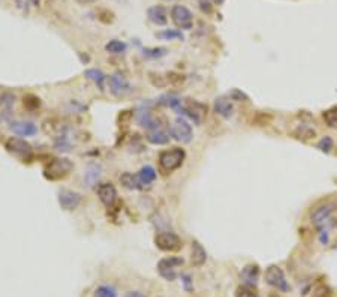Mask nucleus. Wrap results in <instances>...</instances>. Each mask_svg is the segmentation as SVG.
Listing matches in <instances>:
<instances>
[{
  "instance_id": "obj_3",
  "label": "nucleus",
  "mask_w": 337,
  "mask_h": 297,
  "mask_svg": "<svg viewBox=\"0 0 337 297\" xmlns=\"http://www.w3.org/2000/svg\"><path fill=\"white\" fill-rule=\"evenodd\" d=\"M171 20L175 24L177 29L190 30L193 26V15L190 9H187L183 5H174L171 9Z\"/></svg>"
},
{
  "instance_id": "obj_17",
  "label": "nucleus",
  "mask_w": 337,
  "mask_h": 297,
  "mask_svg": "<svg viewBox=\"0 0 337 297\" xmlns=\"http://www.w3.org/2000/svg\"><path fill=\"white\" fill-rule=\"evenodd\" d=\"M147 17H149V20H150L153 24H156V26H165V24L168 23V14H167V9H165L164 6H159V5L149 8V11H147Z\"/></svg>"
},
{
  "instance_id": "obj_1",
  "label": "nucleus",
  "mask_w": 337,
  "mask_h": 297,
  "mask_svg": "<svg viewBox=\"0 0 337 297\" xmlns=\"http://www.w3.org/2000/svg\"><path fill=\"white\" fill-rule=\"evenodd\" d=\"M186 158V152L180 147H172L169 150H164L159 155V170L164 174H171L178 170Z\"/></svg>"
},
{
  "instance_id": "obj_10",
  "label": "nucleus",
  "mask_w": 337,
  "mask_h": 297,
  "mask_svg": "<svg viewBox=\"0 0 337 297\" xmlns=\"http://www.w3.org/2000/svg\"><path fill=\"white\" fill-rule=\"evenodd\" d=\"M171 135L180 143H190L193 138V131L187 120L177 119L171 126Z\"/></svg>"
},
{
  "instance_id": "obj_12",
  "label": "nucleus",
  "mask_w": 337,
  "mask_h": 297,
  "mask_svg": "<svg viewBox=\"0 0 337 297\" xmlns=\"http://www.w3.org/2000/svg\"><path fill=\"white\" fill-rule=\"evenodd\" d=\"M110 90L115 96H124L132 92V87L129 81L126 80L124 75L121 74H114L110 77Z\"/></svg>"
},
{
  "instance_id": "obj_39",
  "label": "nucleus",
  "mask_w": 337,
  "mask_h": 297,
  "mask_svg": "<svg viewBox=\"0 0 337 297\" xmlns=\"http://www.w3.org/2000/svg\"><path fill=\"white\" fill-rule=\"evenodd\" d=\"M270 297H281V296H270Z\"/></svg>"
},
{
  "instance_id": "obj_20",
  "label": "nucleus",
  "mask_w": 337,
  "mask_h": 297,
  "mask_svg": "<svg viewBox=\"0 0 337 297\" xmlns=\"http://www.w3.org/2000/svg\"><path fill=\"white\" fill-rule=\"evenodd\" d=\"M169 132H167L165 129H153L147 134V141L155 144V146H165L169 143Z\"/></svg>"
},
{
  "instance_id": "obj_9",
  "label": "nucleus",
  "mask_w": 337,
  "mask_h": 297,
  "mask_svg": "<svg viewBox=\"0 0 337 297\" xmlns=\"http://www.w3.org/2000/svg\"><path fill=\"white\" fill-rule=\"evenodd\" d=\"M5 147L9 153H12L15 156H20V158H30L32 156V146L26 140L11 137V138L6 140Z\"/></svg>"
},
{
  "instance_id": "obj_4",
  "label": "nucleus",
  "mask_w": 337,
  "mask_h": 297,
  "mask_svg": "<svg viewBox=\"0 0 337 297\" xmlns=\"http://www.w3.org/2000/svg\"><path fill=\"white\" fill-rule=\"evenodd\" d=\"M183 264H184V260L180 257H167L158 263V272L164 279L172 282L177 279V267Z\"/></svg>"
},
{
  "instance_id": "obj_38",
  "label": "nucleus",
  "mask_w": 337,
  "mask_h": 297,
  "mask_svg": "<svg viewBox=\"0 0 337 297\" xmlns=\"http://www.w3.org/2000/svg\"><path fill=\"white\" fill-rule=\"evenodd\" d=\"M30 2H32V3H33L35 6H36V5H39V0H30Z\"/></svg>"
},
{
  "instance_id": "obj_13",
  "label": "nucleus",
  "mask_w": 337,
  "mask_h": 297,
  "mask_svg": "<svg viewBox=\"0 0 337 297\" xmlns=\"http://www.w3.org/2000/svg\"><path fill=\"white\" fill-rule=\"evenodd\" d=\"M98 197L102 204L110 209L117 201V189L112 183H101L98 186Z\"/></svg>"
},
{
  "instance_id": "obj_19",
  "label": "nucleus",
  "mask_w": 337,
  "mask_h": 297,
  "mask_svg": "<svg viewBox=\"0 0 337 297\" xmlns=\"http://www.w3.org/2000/svg\"><path fill=\"white\" fill-rule=\"evenodd\" d=\"M215 111L218 116H221L224 119H229L234 114V107L226 96H219L215 99Z\"/></svg>"
},
{
  "instance_id": "obj_23",
  "label": "nucleus",
  "mask_w": 337,
  "mask_h": 297,
  "mask_svg": "<svg viewBox=\"0 0 337 297\" xmlns=\"http://www.w3.org/2000/svg\"><path fill=\"white\" fill-rule=\"evenodd\" d=\"M137 176L140 179V182L143 183V186H147V185H150V183H153V182L156 180V171H155L153 167L146 165V167H143V168L138 171Z\"/></svg>"
},
{
  "instance_id": "obj_28",
  "label": "nucleus",
  "mask_w": 337,
  "mask_h": 297,
  "mask_svg": "<svg viewBox=\"0 0 337 297\" xmlns=\"http://www.w3.org/2000/svg\"><path fill=\"white\" fill-rule=\"evenodd\" d=\"M95 297H118V293L111 285H99L95 290Z\"/></svg>"
},
{
  "instance_id": "obj_31",
  "label": "nucleus",
  "mask_w": 337,
  "mask_h": 297,
  "mask_svg": "<svg viewBox=\"0 0 337 297\" xmlns=\"http://www.w3.org/2000/svg\"><path fill=\"white\" fill-rule=\"evenodd\" d=\"M333 138L331 137H324L319 143H318V149L321 150V152H325V153H328L331 149H333Z\"/></svg>"
},
{
  "instance_id": "obj_6",
  "label": "nucleus",
  "mask_w": 337,
  "mask_h": 297,
  "mask_svg": "<svg viewBox=\"0 0 337 297\" xmlns=\"http://www.w3.org/2000/svg\"><path fill=\"white\" fill-rule=\"evenodd\" d=\"M155 245L158 246V249L164 252H177L178 249H181L183 242L175 233L162 231L155 236Z\"/></svg>"
},
{
  "instance_id": "obj_2",
  "label": "nucleus",
  "mask_w": 337,
  "mask_h": 297,
  "mask_svg": "<svg viewBox=\"0 0 337 297\" xmlns=\"http://www.w3.org/2000/svg\"><path fill=\"white\" fill-rule=\"evenodd\" d=\"M74 165L69 159L66 158H54L50 161L45 167V177L50 180H57V179L66 177L72 171Z\"/></svg>"
},
{
  "instance_id": "obj_33",
  "label": "nucleus",
  "mask_w": 337,
  "mask_h": 297,
  "mask_svg": "<svg viewBox=\"0 0 337 297\" xmlns=\"http://www.w3.org/2000/svg\"><path fill=\"white\" fill-rule=\"evenodd\" d=\"M231 98L232 99H235V101H241V99H247V96L243 93V92H240V90H237V89H234L232 92H231Z\"/></svg>"
},
{
  "instance_id": "obj_27",
  "label": "nucleus",
  "mask_w": 337,
  "mask_h": 297,
  "mask_svg": "<svg viewBox=\"0 0 337 297\" xmlns=\"http://www.w3.org/2000/svg\"><path fill=\"white\" fill-rule=\"evenodd\" d=\"M158 38L164 39V41H174V39H183V33L180 30H174V29H165L159 33H156Z\"/></svg>"
},
{
  "instance_id": "obj_29",
  "label": "nucleus",
  "mask_w": 337,
  "mask_h": 297,
  "mask_svg": "<svg viewBox=\"0 0 337 297\" xmlns=\"http://www.w3.org/2000/svg\"><path fill=\"white\" fill-rule=\"evenodd\" d=\"M167 54V48H162V47H159V48H147V50H144V56L147 57V59H159V57H164Z\"/></svg>"
},
{
  "instance_id": "obj_22",
  "label": "nucleus",
  "mask_w": 337,
  "mask_h": 297,
  "mask_svg": "<svg viewBox=\"0 0 337 297\" xmlns=\"http://www.w3.org/2000/svg\"><path fill=\"white\" fill-rule=\"evenodd\" d=\"M86 77H87L90 81H93L101 90H104L107 77H105V74H104L102 71H99V69H87V71H86Z\"/></svg>"
},
{
  "instance_id": "obj_34",
  "label": "nucleus",
  "mask_w": 337,
  "mask_h": 297,
  "mask_svg": "<svg viewBox=\"0 0 337 297\" xmlns=\"http://www.w3.org/2000/svg\"><path fill=\"white\" fill-rule=\"evenodd\" d=\"M199 3H201V9L203 11H206V12H210L212 11V6H210V3L207 0H199Z\"/></svg>"
},
{
  "instance_id": "obj_5",
  "label": "nucleus",
  "mask_w": 337,
  "mask_h": 297,
  "mask_svg": "<svg viewBox=\"0 0 337 297\" xmlns=\"http://www.w3.org/2000/svg\"><path fill=\"white\" fill-rule=\"evenodd\" d=\"M177 111L186 114L189 119L199 125L207 116V105L198 101H186L184 104H181V107Z\"/></svg>"
},
{
  "instance_id": "obj_36",
  "label": "nucleus",
  "mask_w": 337,
  "mask_h": 297,
  "mask_svg": "<svg viewBox=\"0 0 337 297\" xmlns=\"http://www.w3.org/2000/svg\"><path fill=\"white\" fill-rule=\"evenodd\" d=\"M78 3H81V5H90V3H95V2H98V0H77Z\"/></svg>"
},
{
  "instance_id": "obj_16",
  "label": "nucleus",
  "mask_w": 337,
  "mask_h": 297,
  "mask_svg": "<svg viewBox=\"0 0 337 297\" xmlns=\"http://www.w3.org/2000/svg\"><path fill=\"white\" fill-rule=\"evenodd\" d=\"M9 129L20 137H32L38 132V128L32 122H12Z\"/></svg>"
},
{
  "instance_id": "obj_14",
  "label": "nucleus",
  "mask_w": 337,
  "mask_h": 297,
  "mask_svg": "<svg viewBox=\"0 0 337 297\" xmlns=\"http://www.w3.org/2000/svg\"><path fill=\"white\" fill-rule=\"evenodd\" d=\"M240 279H241L244 287H249V288L256 287L258 282H259V267L256 264H247L241 270Z\"/></svg>"
},
{
  "instance_id": "obj_11",
  "label": "nucleus",
  "mask_w": 337,
  "mask_h": 297,
  "mask_svg": "<svg viewBox=\"0 0 337 297\" xmlns=\"http://www.w3.org/2000/svg\"><path fill=\"white\" fill-rule=\"evenodd\" d=\"M58 204L61 206V209H64L68 212L75 210L81 204V195L78 192H74L69 189H61L58 192Z\"/></svg>"
},
{
  "instance_id": "obj_35",
  "label": "nucleus",
  "mask_w": 337,
  "mask_h": 297,
  "mask_svg": "<svg viewBox=\"0 0 337 297\" xmlns=\"http://www.w3.org/2000/svg\"><path fill=\"white\" fill-rule=\"evenodd\" d=\"M124 297H146V296H144L143 293H140V291H129Z\"/></svg>"
},
{
  "instance_id": "obj_21",
  "label": "nucleus",
  "mask_w": 337,
  "mask_h": 297,
  "mask_svg": "<svg viewBox=\"0 0 337 297\" xmlns=\"http://www.w3.org/2000/svg\"><path fill=\"white\" fill-rule=\"evenodd\" d=\"M101 171H102V168H101V165H98V164H92V165H89L87 167V170L84 171V183L87 185V186H93V185H96V182L99 180L101 177Z\"/></svg>"
},
{
  "instance_id": "obj_15",
  "label": "nucleus",
  "mask_w": 337,
  "mask_h": 297,
  "mask_svg": "<svg viewBox=\"0 0 337 297\" xmlns=\"http://www.w3.org/2000/svg\"><path fill=\"white\" fill-rule=\"evenodd\" d=\"M44 131L45 134L54 137L56 140H61V138H66V131H68V126L60 122V120H47L44 123Z\"/></svg>"
},
{
  "instance_id": "obj_18",
  "label": "nucleus",
  "mask_w": 337,
  "mask_h": 297,
  "mask_svg": "<svg viewBox=\"0 0 337 297\" xmlns=\"http://www.w3.org/2000/svg\"><path fill=\"white\" fill-rule=\"evenodd\" d=\"M207 260V252L204 249V246L198 242L193 240L192 242V255H190V264L193 267H201Z\"/></svg>"
},
{
  "instance_id": "obj_37",
  "label": "nucleus",
  "mask_w": 337,
  "mask_h": 297,
  "mask_svg": "<svg viewBox=\"0 0 337 297\" xmlns=\"http://www.w3.org/2000/svg\"><path fill=\"white\" fill-rule=\"evenodd\" d=\"M212 2H213V3H216V5H222L225 0H212Z\"/></svg>"
},
{
  "instance_id": "obj_25",
  "label": "nucleus",
  "mask_w": 337,
  "mask_h": 297,
  "mask_svg": "<svg viewBox=\"0 0 337 297\" xmlns=\"http://www.w3.org/2000/svg\"><path fill=\"white\" fill-rule=\"evenodd\" d=\"M294 135H295L297 138H300V140H312V138H315L316 132H315L312 128H309V126H306V125H301V126H298V128L294 131Z\"/></svg>"
},
{
  "instance_id": "obj_26",
  "label": "nucleus",
  "mask_w": 337,
  "mask_h": 297,
  "mask_svg": "<svg viewBox=\"0 0 337 297\" xmlns=\"http://www.w3.org/2000/svg\"><path fill=\"white\" fill-rule=\"evenodd\" d=\"M105 50L111 54H121L127 50V45L121 41H117V39H112L110 41L107 45H105Z\"/></svg>"
},
{
  "instance_id": "obj_32",
  "label": "nucleus",
  "mask_w": 337,
  "mask_h": 297,
  "mask_svg": "<svg viewBox=\"0 0 337 297\" xmlns=\"http://www.w3.org/2000/svg\"><path fill=\"white\" fill-rule=\"evenodd\" d=\"M237 297H259L252 288H249V287H240L238 290H237Z\"/></svg>"
},
{
  "instance_id": "obj_30",
  "label": "nucleus",
  "mask_w": 337,
  "mask_h": 297,
  "mask_svg": "<svg viewBox=\"0 0 337 297\" xmlns=\"http://www.w3.org/2000/svg\"><path fill=\"white\" fill-rule=\"evenodd\" d=\"M324 120L328 123V126L336 128L337 129V107L331 108V110H328V111H325V113H324Z\"/></svg>"
},
{
  "instance_id": "obj_7",
  "label": "nucleus",
  "mask_w": 337,
  "mask_h": 297,
  "mask_svg": "<svg viewBox=\"0 0 337 297\" xmlns=\"http://www.w3.org/2000/svg\"><path fill=\"white\" fill-rule=\"evenodd\" d=\"M336 203L334 201H325L322 204H319L318 207H315L310 213V221L313 225L321 227L322 224H325L328 219H331V215L336 210Z\"/></svg>"
},
{
  "instance_id": "obj_24",
  "label": "nucleus",
  "mask_w": 337,
  "mask_h": 297,
  "mask_svg": "<svg viewBox=\"0 0 337 297\" xmlns=\"http://www.w3.org/2000/svg\"><path fill=\"white\" fill-rule=\"evenodd\" d=\"M120 182H121V185H123L124 188H127V189H143V188H144L137 174L124 173V174L120 177Z\"/></svg>"
},
{
  "instance_id": "obj_8",
  "label": "nucleus",
  "mask_w": 337,
  "mask_h": 297,
  "mask_svg": "<svg viewBox=\"0 0 337 297\" xmlns=\"http://www.w3.org/2000/svg\"><path fill=\"white\" fill-rule=\"evenodd\" d=\"M265 282L279 291H289V285L286 282L285 273L279 266L273 264L265 270Z\"/></svg>"
}]
</instances>
